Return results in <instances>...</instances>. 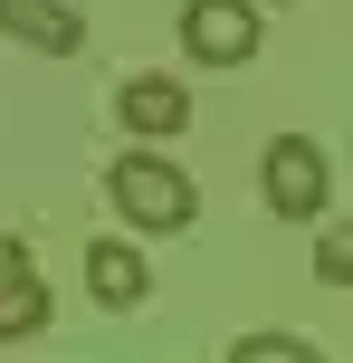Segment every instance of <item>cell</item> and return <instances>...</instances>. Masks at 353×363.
I'll list each match as a JSON object with an SVG mask.
<instances>
[{
  "mask_svg": "<svg viewBox=\"0 0 353 363\" xmlns=\"http://www.w3.org/2000/svg\"><path fill=\"white\" fill-rule=\"evenodd\" d=\"M105 201H115V220L134 239H172V230L201 220V182L182 163H163V153H115L105 163Z\"/></svg>",
  "mask_w": 353,
  "mask_h": 363,
  "instance_id": "6da1fadb",
  "label": "cell"
},
{
  "mask_svg": "<svg viewBox=\"0 0 353 363\" xmlns=\"http://www.w3.org/2000/svg\"><path fill=\"white\" fill-rule=\"evenodd\" d=\"M316 345H306V335H239V345H229V363H306Z\"/></svg>",
  "mask_w": 353,
  "mask_h": 363,
  "instance_id": "9c48e42d",
  "label": "cell"
},
{
  "mask_svg": "<svg viewBox=\"0 0 353 363\" xmlns=\"http://www.w3.org/2000/svg\"><path fill=\"white\" fill-rule=\"evenodd\" d=\"M115 125L125 134H182L191 125L182 77H125V86H115Z\"/></svg>",
  "mask_w": 353,
  "mask_h": 363,
  "instance_id": "52a82bcc",
  "label": "cell"
},
{
  "mask_svg": "<svg viewBox=\"0 0 353 363\" xmlns=\"http://www.w3.org/2000/svg\"><path fill=\"white\" fill-rule=\"evenodd\" d=\"M0 29H10L19 48H38V57H76L86 48V19H76L67 0H0Z\"/></svg>",
  "mask_w": 353,
  "mask_h": 363,
  "instance_id": "8992f818",
  "label": "cell"
},
{
  "mask_svg": "<svg viewBox=\"0 0 353 363\" xmlns=\"http://www.w3.org/2000/svg\"><path fill=\"white\" fill-rule=\"evenodd\" d=\"M267 0H182V57L191 67H248L267 38Z\"/></svg>",
  "mask_w": 353,
  "mask_h": 363,
  "instance_id": "3957f363",
  "label": "cell"
},
{
  "mask_svg": "<svg viewBox=\"0 0 353 363\" xmlns=\"http://www.w3.org/2000/svg\"><path fill=\"white\" fill-rule=\"evenodd\" d=\"M267 10H287V0H267Z\"/></svg>",
  "mask_w": 353,
  "mask_h": 363,
  "instance_id": "30bf717a",
  "label": "cell"
},
{
  "mask_svg": "<svg viewBox=\"0 0 353 363\" xmlns=\"http://www.w3.org/2000/svg\"><path fill=\"white\" fill-rule=\"evenodd\" d=\"M86 296L105 315H134L153 296V258L134 249V239H86Z\"/></svg>",
  "mask_w": 353,
  "mask_h": 363,
  "instance_id": "5b68a950",
  "label": "cell"
},
{
  "mask_svg": "<svg viewBox=\"0 0 353 363\" xmlns=\"http://www.w3.org/2000/svg\"><path fill=\"white\" fill-rule=\"evenodd\" d=\"M57 315V296H48V277L29 268V249H19L10 230H0V345H29L38 325Z\"/></svg>",
  "mask_w": 353,
  "mask_h": 363,
  "instance_id": "277c9868",
  "label": "cell"
},
{
  "mask_svg": "<svg viewBox=\"0 0 353 363\" xmlns=\"http://www.w3.org/2000/svg\"><path fill=\"white\" fill-rule=\"evenodd\" d=\"M316 287H353V220H335L316 239Z\"/></svg>",
  "mask_w": 353,
  "mask_h": 363,
  "instance_id": "ba28073f",
  "label": "cell"
},
{
  "mask_svg": "<svg viewBox=\"0 0 353 363\" xmlns=\"http://www.w3.org/2000/svg\"><path fill=\"white\" fill-rule=\"evenodd\" d=\"M258 201L277 220H325V201H335V163H325L316 134H277V144L258 153Z\"/></svg>",
  "mask_w": 353,
  "mask_h": 363,
  "instance_id": "7a4b0ae2",
  "label": "cell"
}]
</instances>
